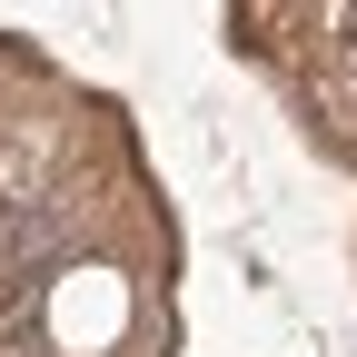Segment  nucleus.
Wrapping results in <instances>:
<instances>
[{"mask_svg":"<svg viewBox=\"0 0 357 357\" xmlns=\"http://www.w3.org/2000/svg\"><path fill=\"white\" fill-rule=\"evenodd\" d=\"M119 328H129V278H109V268H70V278L50 288V337H60L70 357L119 347Z\"/></svg>","mask_w":357,"mask_h":357,"instance_id":"obj_1","label":"nucleus"}]
</instances>
